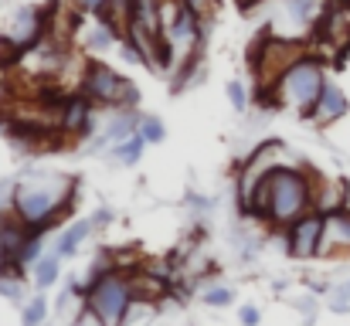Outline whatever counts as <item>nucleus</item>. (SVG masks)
<instances>
[{
    "label": "nucleus",
    "instance_id": "1",
    "mask_svg": "<svg viewBox=\"0 0 350 326\" xmlns=\"http://www.w3.org/2000/svg\"><path fill=\"white\" fill-rule=\"evenodd\" d=\"M72 201H75V184L68 177H62V174H31L14 187L10 211L31 231L44 234L72 208Z\"/></svg>",
    "mask_w": 350,
    "mask_h": 326
},
{
    "label": "nucleus",
    "instance_id": "20",
    "mask_svg": "<svg viewBox=\"0 0 350 326\" xmlns=\"http://www.w3.org/2000/svg\"><path fill=\"white\" fill-rule=\"evenodd\" d=\"M106 3H109V0H75V7H79V10H85V14H96V10H99V7H106Z\"/></svg>",
    "mask_w": 350,
    "mask_h": 326
},
{
    "label": "nucleus",
    "instance_id": "14",
    "mask_svg": "<svg viewBox=\"0 0 350 326\" xmlns=\"http://www.w3.org/2000/svg\"><path fill=\"white\" fill-rule=\"evenodd\" d=\"M143 143H146V139H143L139 133H133L129 139H122V143H116V157H119V160H126V163H133V160L139 157Z\"/></svg>",
    "mask_w": 350,
    "mask_h": 326
},
{
    "label": "nucleus",
    "instance_id": "12",
    "mask_svg": "<svg viewBox=\"0 0 350 326\" xmlns=\"http://www.w3.org/2000/svg\"><path fill=\"white\" fill-rule=\"evenodd\" d=\"M89 231H92V221H79V224L65 228V231L58 234V241H55V252H58V258H68V255H75V252H79V245L89 238Z\"/></svg>",
    "mask_w": 350,
    "mask_h": 326
},
{
    "label": "nucleus",
    "instance_id": "4",
    "mask_svg": "<svg viewBox=\"0 0 350 326\" xmlns=\"http://www.w3.org/2000/svg\"><path fill=\"white\" fill-rule=\"evenodd\" d=\"M133 306H136L133 282L119 272L116 265H113V269L99 265V269L89 275V286H85V310H89L103 326H122Z\"/></svg>",
    "mask_w": 350,
    "mask_h": 326
},
{
    "label": "nucleus",
    "instance_id": "13",
    "mask_svg": "<svg viewBox=\"0 0 350 326\" xmlns=\"http://www.w3.org/2000/svg\"><path fill=\"white\" fill-rule=\"evenodd\" d=\"M55 279H58V258H38L34 262V282L41 289H48Z\"/></svg>",
    "mask_w": 350,
    "mask_h": 326
},
{
    "label": "nucleus",
    "instance_id": "8",
    "mask_svg": "<svg viewBox=\"0 0 350 326\" xmlns=\"http://www.w3.org/2000/svg\"><path fill=\"white\" fill-rule=\"evenodd\" d=\"M92 109H96V103L85 92H72L65 99V109H62V136L65 139L89 136V129H92Z\"/></svg>",
    "mask_w": 350,
    "mask_h": 326
},
{
    "label": "nucleus",
    "instance_id": "22",
    "mask_svg": "<svg viewBox=\"0 0 350 326\" xmlns=\"http://www.w3.org/2000/svg\"><path fill=\"white\" fill-rule=\"evenodd\" d=\"M3 221H7V215H3V208H0V234H3Z\"/></svg>",
    "mask_w": 350,
    "mask_h": 326
},
{
    "label": "nucleus",
    "instance_id": "17",
    "mask_svg": "<svg viewBox=\"0 0 350 326\" xmlns=\"http://www.w3.org/2000/svg\"><path fill=\"white\" fill-rule=\"evenodd\" d=\"M0 296L21 299V275H3V272H0Z\"/></svg>",
    "mask_w": 350,
    "mask_h": 326
},
{
    "label": "nucleus",
    "instance_id": "19",
    "mask_svg": "<svg viewBox=\"0 0 350 326\" xmlns=\"http://www.w3.org/2000/svg\"><path fill=\"white\" fill-rule=\"evenodd\" d=\"M228 99H232L234 109L248 106V96H245V85H241V82H232V85H228Z\"/></svg>",
    "mask_w": 350,
    "mask_h": 326
},
{
    "label": "nucleus",
    "instance_id": "7",
    "mask_svg": "<svg viewBox=\"0 0 350 326\" xmlns=\"http://www.w3.org/2000/svg\"><path fill=\"white\" fill-rule=\"evenodd\" d=\"M323 231H327V215L323 211H306L286 228V245L293 258H317L323 248Z\"/></svg>",
    "mask_w": 350,
    "mask_h": 326
},
{
    "label": "nucleus",
    "instance_id": "6",
    "mask_svg": "<svg viewBox=\"0 0 350 326\" xmlns=\"http://www.w3.org/2000/svg\"><path fill=\"white\" fill-rule=\"evenodd\" d=\"M279 167H296V163H293V157L286 153V146L275 143V139L262 143V146L238 167V204H241V211H245V204L252 201L255 187H258L269 174H275Z\"/></svg>",
    "mask_w": 350,
    "mask_h": 326
},
{
    "label": "nucleus",
    "instance_id": "5",
    "mask_svg": "<svg viewBox=\"0 0 350 326\" xmlns=\"http://www.w3.org/2000/svg\"><path fill=\"white\" fill-rule=\"evenodd\" d=\"M82 92H85L96 106H109V109H129L136 103L133 82L122 79L116 68H109V65H103V62H85Z\"/></svg>",
    "mask_w": 350,
    "mask_h": 326
},
{
    "label": "nucleus",
    "instance_id": "16",
    "mask_svg": "<svg viewBox=\"0 0 350 326\" xmlns=\"http://www.w3.org/2000/svg\"><path fill=\"white\" fill-rule=\"evenodd\" d=\"M44 316H48V303L44 299H31L27 306H24V326H41L44 323Z\"/></svg>",
    "mask_w": 350,
    "mask_h": 326
},
{
    "label": "nucleus",
    "instance_id": "23",
    "mask_svg": "<svg viewBox=\"0 0 350 326\" xmlns=\"http://www.w3.org/2000/svg\"><path fill=\"white\" fill-rule=\"evenodd\" d=\"M347 289H350V282H347Z\"/></svg>",
    "mask_w": 350,
    "mask_h": 326
},
{
    "label": "nucleus",
    "instance_id": "2",
    "mask_svg": "<svg viewBox=\"0 0 350 326\" xmlns=\"http://www.w3.org/2000/svg\"><path fill=\"white\" fill-rule=\"evenodd\" d=\"M323 89H327L323 58H317L313 51H306L299 62H293L282 72V79L272 89H262L258 92V103H265V106H272V109H293L299 116H310Z\"/></svg>",
    "mask_w": 350,
    "mask_h": 326
},
{
    "label": "nucleus",
    "instance_id": "9",
    "mask_svg": "<svg viewBox=\"0 0 350 326\" xmlns=\"http://www.w3.org/2000/svg\"><path fill=\"white\" fill-rule=\"evenodd\" d=\"M347 112H350V103H347V96H344V89L334 85V82H327V89L320 92V99H317V106L310 112V119H313L317 126H330V122L344 119Z\"/></svg>",
    "mask_w": 350,
    "mask_h": 326
},
{
    "label": "nucleus",
    "instance_id": "3",
    "mask_svg": "<svg viewBox=\"0 0 350 326\" xmlns=\"http://www.w3.org/2000/svg\"><path fill=\"white\" fill-rule=\"evenodd\" d=\"M313 208V174L299 167H279L269 174V204H265V221L289 228L296 217H303Z\"/></svg>",
    "mask_w": 350,
    "mask_h": 326
},
{
    "label": "nucleus",
    "instance_id": "18",
    "mask_svg": "<svg viewBox=\"0 0 350 326\" xmlns=\"http://www.w3.org/2000/svg\"><path fill=\"white\" fill-rule=\"evenodd\" d=\"M232 299H234L232 289H211V293L204 296V303H208V306H228Z\"/></svg>",
    "mask_w": 350,
    "mask_h": 326
},
{
    "label": "nucleus",
    "instance_id": "11",
    "mask_svg": "<svg viewBox=\"0 0 350 326\" xmlns=\"http://www.w3.org/2000/svg\"><path fill=\"white\" fill-rule=\"evenodd\" d=\"M313 208L323 211V215L347 208V184L344 180H327V177L313 174Z\"/></svg>",
    "mask_w": 350,
    "mask_h": 326
},
{
    "label": "nucleus",
    "instance_id": "15",
    "mask_svg": "<svg viewBox=\"0 0 350 326\" xmlns=\"http://www.w3.org/2000/svg\"><path fill=\"white\" fill-rule=\"evenodd\" d=\"M136 133H139V136H143L146 143H160V139H163V122H160L157 116H143V119H139V129H136Z\"/></svg>",
    "mask_w": 350,
    "mask_h": 326
},
{
    "label": "nucleus",
    "instance_id": "10",
    "mask_svg": "<svg viewBox=\"0 0 350 326\" xmlns=\"http://www.w3.org/2000/svg\"><path fill=\"white\" fill-rule=\"evenodd\" d=\"M347 252H350V208H340V211L327 215V231H323L320 255H347Z\"/></svg>",
    "mask_w": 350,
    "mask_h": 326
},
{
    "label": "nucleus",
    "instance_id": "21",
    "mask_svg": "<svg viewBox=\"0 0 350 326\" xmlns=\"http://www.w3.org/2000/svg\"><path fill=\"white\" fill-rule=\"evenodd\" d=\"M241 323L255 326V323H258V310H255V306H245V310H241Z\"/></svg>",
    "mask_w": 350,
    "mask_h": 326
}]
</instances>
